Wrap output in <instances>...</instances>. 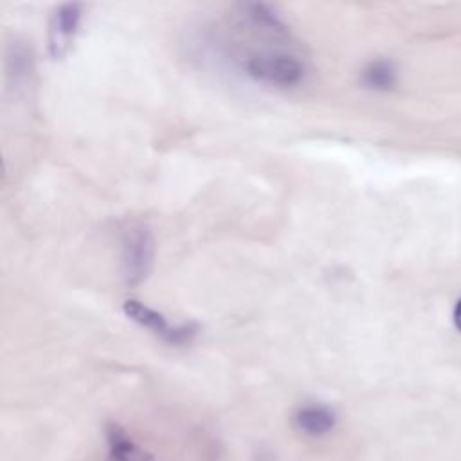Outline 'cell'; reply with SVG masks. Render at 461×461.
<instances>
[{"instance_id":"5","label":"cell","mask_w":461,"mask_h":461,"mask_svg":"<svg viewBox=\"0 0 461 461\" xmlns=\"http://www.w3.org/2000/svg\"><path fill=\"white\" fill-rule=\"evenodd\" d=\"M294 427L308 438H322L330 434L337 423L333 409L324 403H304L294 412Z\"/></svg>"},{"instance_id":"4","label":"cell","mask_w":461,"mask_h":461,"mask_svg":"<svg viewBox=\"0 0 461 461\" xmlns=\"http://www.w3.org/2000/svg\"><path fill=\"white\" fill-rule=\"evenodd\" d=\"M83 18V5L81 4H61L58 5L49 20V54L54 59L63 58L79 31V23Z\"/></svg>"},{"instance_id":"9","label":"cell","mask_w":461,"mask_h":461,"mask_svg":"<svg viewBox=\"0 0 461 461\" xmlns=\"http://www.w3.org/2000/svg\"><path fill=\"white\" fill-rule=\"evenodd\" d=\"M452 321H454V326L457 331H461V297L457 299L456 306H454V312H452Z\"/></svg>"},{"instance_id":"3","label":"cell","mask_w":461,"mask_h":461,"mask_svg":"<svg viewBox=\"0 0 461 461\" xmlns=\"http://www.w3.org/2000/svg\"><path fill=\"white\" fill-rule=\"evenodd\" d=\"M122 312L130 321H133L140 328L151 331L155 337H158L160 340H164L169 346H187L198 335L196 324H193V322L169 324L167 319L160 312L149 308L148 304H142L137 299L124 301Z\"/></svg>"},{"instance_id":"1","label":"cell","mask_w":461,"mask_h":461,"mask_svg":"<svg viewBox=\"0 0 461 461\" xmlns=\"http://www.w3.org/2000/svg\"><path fill=\"white\" fill-rule=\"evenodd\" d=\"M243 70L258 83L279 88L297 86L306 76L303 59L285 50L252 52L243 59Z\"/></svg>"},{"instance_id":"2","label":"cell","mask_w":461,"mask_h":461,"mask_svg":"<svg viewBox=\"0 0 461 461\" xmlns=\"http://www.w3.org/2000/svg\"><path fill=\"white\" fill-rule=\"evenodd\" d=\"M155 258V240L151 230L142 223H131L121 238V270L128 286L140 285Z\"/></svg>"},{"instance_id":"6","label":"cell","mask_w":461,"mask_h":461,"mask_svg":"<svg viewBox=\"0 0 461 461\" xmlns=\"http://www.w3.org/2000/svg\"><path fill=\"white\" fill-rule=\"evenodd\" d=\"M104 436L108 445V461H155L153 456L135 443L119 423L108 421Z\"/></svg>"},{"instance_id":"8","label":"cell","mask_w":461,"mask_h":461,"mask_svg":"<svg viewBox=\"0 0 461 461\" xmlns=\"http://www.w3.org/2000/svg\"><path fill=\"white\" fill-rule=\"evenodd\" d=\"M7 65H9V76L14 77V81L25 79L27 70H29V61H27V50L20 45L13 47L7 54Z\"/></svg>"},{"instance_id":"7","label":"cell","mask_w":461,"mask_h":461,"mask_svg":"<svg viewBox=\"0 0 461 461\" xmlns=\"http://www.w3.org/2000/svg\"><path fill=\"white\" fill-rule=\"evenodd\" d=\"M360 83L373 92H389L398 83V70L389 59H371L360 70Z\"/></svg>"}]
</instances>
